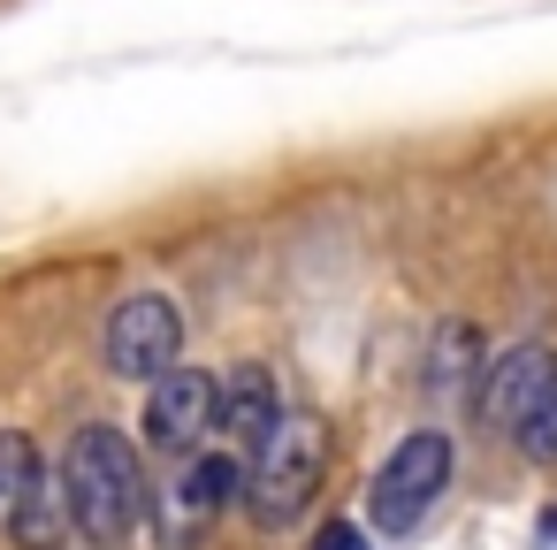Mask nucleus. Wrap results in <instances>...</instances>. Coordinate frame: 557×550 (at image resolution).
<instances>
[{"instance_id": "1", "label": "nucleus", "mask_w": 557, "mask_h": 550, "mask_svg": "<svg viewBox=\"0 0 557 550\" xmlns=\"http://www.w3.org/2000/svg\"><path fill=\"white\" fill-rule=\"evenodd\" d=\"M62 497L70 520L92 550H123L146 520V474H138V443L115 420H85L62 451Z\"/></svg>"}, {"instance_id": "2", "label": "nucleus", "mask_w": 557, "mask_h": 550, "mask_svg": "<svg viewBox=\"0 0 557 550\" xmlns=\"http://www.w3.org/2000/svg\"><path fill=\"white\" fill-rule=\"evenodd\" d=\"M321 474H329V428L313 413L275 420L268 443L245 459V504H252V520L260 527H290L321 497Z\"/></svg>"}, {"instance_id": "3", "label": "nucleus", "mask_w": 557, "mask_h": 550, "mask_svg": "<svg viewBox=\"0 0 557 550\" xmlns=\"http://www.w3.org/2000/svg\"><path fill=\"white\" fill-rule=\"evenodd\" d=\"M443 489H450V436H443V428H412V436L374 466V481H367V520H374L382 535H412V527L435 512Z\"/></svg>"}, {"instance_id": "4", "label": "nucleus", "mask_w": 557, "mask_h": 550, "mask_svg": "<svg viewBox=\"0 0 557 550\" xmlns=\"http://www.w3.org/2000/svg\"><path fill=\"white\" fill-rule=\"evenodd\" d=\"M108 375L115 382H153L161 367H176V352H184V314H176V298H161V291H131L115 314H108Z\"/></svg>"}, {"instance_id": "5", "label": "nucleus", "mask_w": 557, "mask_h": 550, "mask_svg": "<svg viewBox=\"0 0 557 550\" xmlns=\"http://www.w3.org/2000/svg\"><path fill=\"white\" fill-rule=\"evenodd\" d=\"M214 375L207 367H161L153 382H146V443L153 451H191V443H207L214 436Z\"/></svg>"}, {"instance_id": "6", "label": "nucleus", "mask_w": 557, "mask_h": 550, "mask_svg": "<svg viewBox=\"0 0 557 550\" xmlns=\"http://www.w3.org/2000/svg\"><path fill=\"white\" fill-rule=\"evenodd\" d=\"M245 481V466L230 459V451H207V459H191L169 489H161V542H191V535H207V520L230 504V489Z\"/></svg>"}, {"instance_id": "7", "label": "nucleus", "mask_w": 557, "mask_h": 550, "mask_svg": "<svg viewBox=\"0 0 557 550\" xmlns=\"http://www.w3.org/2000/svg\"><path fill=\"white\" fill-rule=\"evenodd\" d=\"M275 420H283V413H275V375H268V367H252V359H245V367H230V382L214 390V436H222V443H237V451L252 459V451L268 443V428H275Z\"/></svg>"}, {"instance_id": "8", "label": "nucleus", "mask_w": 557, "mask_h": 550, "mask_svg": "<svg viewBox=\"0 0 557 550\" xmlns=\"http://www.w3.org/2000/svg\"><path fill=\"white\" fill-rule=\"evenodd\" d=\"M549 375H557V352H549V344H511V352L481 375V413H488V428H519V413L542 398Z\"/></svg>"}, {"instance_id": "9", "label": "nucleus", "mask_w": 557, "mask_h": 550, "mask_svg": "<svg viewBox=\"0 0 557 550\" xmlns=\"http://www.w3.org/2000/svg\"><path fill=\"white\" fill-rule=\"evenodd\" d=\"M62 520H70V497H62V481H54V474H39V481L16 497V512L0 520V527H9L24 550H54V542H62Z\"/></svg>"}, {"instance_id": "10", "label": "nucleus", "mask_w": 557, "mask_h": 550, "mask_svg": "<svg viewBox=\"0 0 557 550\" xmlns=\"http://www.w3.org/2000/svg\"><path fill=\"white\" fill-rule=\"evenodd\" d=\"M47 466H39V443L24 436V428H0V520L16 512V497L39 481Z\"/></svg>"}, {"instance_id": "11", "label": "nucleus", "mask_w": 557, "mask_h": 550, "mask_svg": "<svg viewBox=\"0 0 557 550\" xmlns=\"http://www.w3.org/2000/svg\"><path fill=\"white\" fill-rule=\"evenodd\" d=\"M511 436H519V451H527L534 466H557V375L542 382V398L519 413V428H511Z\"/></svg>"}, {"instance_id": "12", "label": "nucleus", "mask_w": 557, "mask_h": 550, "mask_svg": "<svg viewBox=\"0 0 557 550\" xmlns=\"http://www.w3.org/2000/svg\"><path fill=\"white\" fill-rule=\"evenodd\" d=\"M313 550H367V527H359V520H329V527L313 535Z\"/></svg>"}]
</instances>
